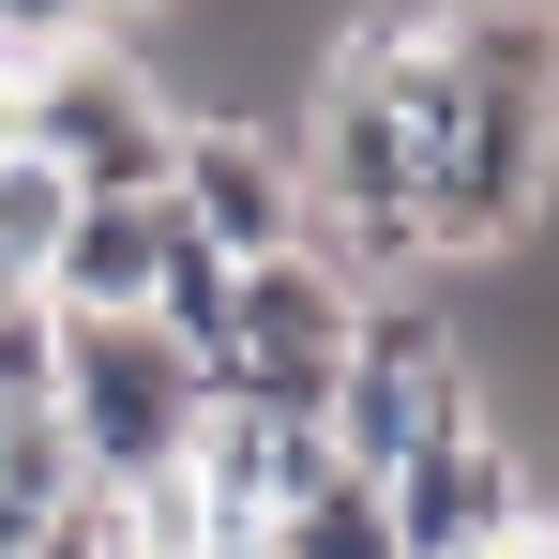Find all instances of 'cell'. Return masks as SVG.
Wrapping results in <instances>:
<instances>
[{"label":"cell","instance_id":"1","mask_svg":"<svg viewBox=\"0 0 559 559\" xmlns=\"http://www.w3.org/2000/svg\"><path fill=\"white\" fill-rule=\"evenodd\" d=\"M439 76H454V152L424 182V273H499L559 197V46L530 0H439Z\"/></svg>","mask_w":559,"mask_h":559},{"label":"cell","instance_id":"2","mask_svg":"<svg viewBox=\"0 0 559 559\" xmlns=\"http://www.w3.org/2000/svg\"><path fill=\"white\" fill-rule=\"evenodd\" d=\"M197 424H212V378H197L152 318H61V439L92 468V499L182 468Z\"/></svg>","mask_w":559,"mask_h":559},{"label":"cell","instance_id":"3","mask_svg":"<svg viewBox=\"0 0 559 559\" xmlns=\"http://www.w3.org/2000/svg\"><path fill=\"white\" fill-rule=\"evenodd\" d=\"M15 152H46L76 197H167L182 106L152 92L136 46H61V61H15Z\"/></svg>","mask_w":559,"mask_h":559},{"label":"cell","instance_id":"4","mask_svg":"<svg viewBox=\"0 0 559 559\" xmlns=\"http://www.w3.org/2000/svg\"><path fill=\"white\" fill-rule=\"evenodd\" d=\"M393 499V559H484V545H514L545 499H530V439L484 408V424H454V439H424V454L378 484Z\"/></svg>","mask_w":559,"mask_h":559},{"label":"cell","instance_id":"5","mask_svg":"<svg viewBox=\"0 0 559 559\" xmlns=\"http://www.w3.org/2000/svg\"><path fill=\"white\" fill-rule=\"evenodd\" d=\"M167 212H182L227 273L287 258V242H302V167H287V121H182V152H167Z\"/></svg>","mask_w":559,"mask_h":559},{"label":"cell","instance_id":"6","mask_svg":"<svg viewBox=\"0 0 559 559\" xmlns=\"http://www.w3.org/2000/svg\"><path fill=\"white\" fill-rule=\"evenodd\" d=\"M152 258H167V197H76V227L46 258V302L61 318H136L152 302Z\"/></svg>","mask_w":559,"mask_h":559},{"label":"cell","instance_id":"7","mask_svg":"<svg viewBox=\"0 0 559 559\" xmlns=\"http://www.w3.org/2000/svg\"><path fill=\"white\" fill-rule=\"evenodd\" d=\"M227 287H242V273H227V258L197 242L182 212H167V258H152V302H136V318H152V333H167V348H182L197 378L227 364Z\"/></svg>","mask_w":559,"mask_h":559},{"label":"cell","instance_id":"8","mask_svg":"<svg viewBox=\"0 0 559 559\" xmlns=\"http://www.w3.org/2000/svg\"><path fill=\"white\" fill-rule=\"evenodd\" d=\"M273 559H393V499H378L364 468H333L318 499L273 514Z\"/></svg>","mask_w":559,"mask_h":559},{"label":"cell","instance_id":"9","mask_svg":"<svg viewBox=\"0 0 559 559\" xmlns=\"http://www.w3.org/2000/svg\"><path fill=\"white\" fill-rule=\"evenodd\" d=\"M0 499L46 514V530L92 499V468H76V439H61V408H15V424H0Z\"/></svg>","mask_w":559,"mask_h":559},{"label":"cell","instance_id":"10","mask_svg":"<svg viewBox=\"0 0 559 559\" xmlns=\"http://www.w3.org/2000/svg\"><path fill=\"white\" fill-rule=\"evenodd\" d=\"M61 227H76V182L46 167V152H0V258L46 287V258H61Z\"/></svg>","mask_w":559,"mask_h":559},{"label":"cell","instance_id":"11","mask_svg":"<svg viewBox=\"0 0 559 559\" xmlns=\"http://www.w3.org/2000/svg\"><path fill=\"white\" fill-rule=\"evenodd\" d=\"M15 408H61V302H46V287L0 302V424H15Z\"/></svg>","mask_w":559,"mask_h":559},{"label":"cell","instance_id":"12","mask_svg":"<svg viewBox=\"0 0 559 559\" xmlns=\"http://www.w3.org/2000/svg\"><path fill=\"white\" fill-rule=\"evenodd\" d=\"M0 46H15V61H61V46H106V0H0Z\"/></svg>","mask_w":559,"mask_h":559},{"label":"cell","instance_id":"13","mask_svg":"<svg viewBox=\"0 0 559 559\" xmlns=\"http://www.w3.org/2000/svg\"><path fill=\"white\" fill-rule=\"evenodd\" d=\"M31 559H121V545H106V499H76V514H61V530H46Z\"/></svg>","mask_w":559,"mask_h":559},{"label":"cell","instance_id":"14","mask_svg":"<svg viewBox=\"0 0 559 559\" xmlns=\"http://www.w3.org/2000/svg\"><path fill=\"white\" fill-rule=\"evenodd\" d=\"M167 15H182V0H106V46H152Z\"/></svg>","mask_w":559,"mask_h":559},{"label":"cell","instance_id":"15","mask_svg":"<svg viewBox=\"0 0 559 559\" xmlns=\"http://www.w3.org/2000/svg\"><path fill=\"white\" fill-rule=\"evenodd\" d=\"M484 559H559V514H530V530H514V545H484Z\"/></svg>","mask_w":559,"mask_h":559},{"label":"cell","instance_id":"16","mask_svg":"<svg viewBox=\"0 0 559 559\" xmlns=\"http://www.w3.org/2000/svg\"><path fill=\"white\" fill-rule=\"evenodd\" d=\"M46 545V514H15V499H0V559H31Z\"/></svg>","mask_w":559,"mask_h":559},{"label":"cell","instance_id":"17","mask_svg":"<svg viewBox=\"0 0 559 559\" xmlns=\"http://www.w3.org/2000/svg\"><path fill=\"white\" fill-rule=\"evenodd\" d=\"M15 287H31V273H15V258H0V302H15Z\"/></svg>","mask_w":559,"mask_h":559},{"label":"cell","instance_id":"18","mask_svg":"<svg viewBox=\"0 0 559 559\" xmlns=\"http://www.w3.org/2000/svg\"><path fill=\"white\" fill-rule=\"evenodd\" d=\"M530 15H545V46H559V0H530Z\"/></svg>","mask_w":559,"mask_h":559},{"label":"cell","instance_id":"19","mask_svg":"<svg viewBox=\"0 0 559 559\" xmlns=\"http://www.w3.org/2000/svg\"><path fill=\"white\" fill-rule=\"evenodd\" d=\"M0 61H15V46H0Z\"/></svg>","mask_w":559,"mask_h":559}]
</instances>
